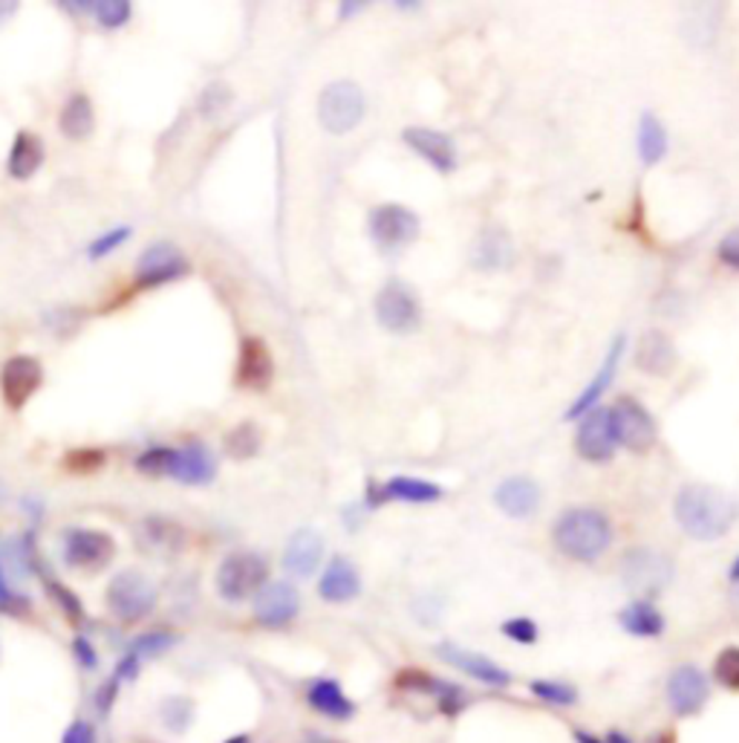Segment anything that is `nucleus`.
Here are the masks:
<instances>
[{"mask_svg":"<svg viewBox=\"0 0 739 743\" xmlns=\"http://www.w3.org/2000/svg\"><path fill=\"white\" fill-rule=\"evenodd\" d=\"M116 556V542L101 529H67L64 533V562L76 571H101Z\"/></svg>","mask_w":739,"mask_h":743,"instance_id":"9b49d317","label":"nucleus"},{"mask_svg":"<svg viewBox=\"0 0 739 743\" xmlns=\"http://www.w3.org/2000/svg\"><path fill=\"white\" fill-rule=\"evenodd\" d=\"M529 692L552 706H575L578 703V688L560 680H531Z\"/></svg>","mask_w":739,"mask_h":743,"instance_id":"c9c22d12","label":"nucleus"},{"mask_svg":"<svg viewBox=\"0 0 739 743\" xmlns=\"http://www.w3.org/2000/svg\"><path fill=\"white\" fill-rule=\"evenodd\" d=\"M223 743H251V737L249 735H231L229 741H223Z\"/></svg>","mask_w":739,"mask_h":743,"instance_id":"6e6d98bb","label":"nucleus"},{"mask_svg":"<svg viewBox=\"0 0 739 743\" xmlns=\"http://www.w3.org/2000/svg\"><path fill=\"white\" fill-rule=\"evenodd\" d=\"M711 683L697 665H679L668 677V706L676 717H693L708 706Z\"/></svg>","mask_w":739,"mask_h":743,"instance_id":"f8f14e48","label":"nucleus"},{"mask_svg":"<svg viewBox=\"0 0 739 743\" xmlns=\"http://www.w3.org/2000/svg\"><path fill=\"white\" fill-rule=\"evenodd\" d=\"M728 578H731L733 585H739V556L733 558V564H731V573H728Z\"/></svg>","mask_w":739,"mask_h":743,"instance_id":"864d4df0","label":"nucleus"},{"mask_svg":"<svg viewBox=\"0 0 739 743\" xmlns=\"http://www.w3.org/2000/svg\"><path fill=\"white\" fill-rule=\"evenodd\" d=\"M621 578L632 593L641 596H653V593L665 591L673 578V562L668 556H661L650 547L627 549L621 558Z\"/></svg>","mask_w":739,"mask_h":743,"instance_id":"423d86ee","label":"nucleus"},{"mask_svg":"<svg viewBox=\"0 0 739 743\" xmlns=\"http://www.w3.org/2000/svg\"><path fill=\"white\" fill-rule=\"evenodd\" d=\"M217 593L226 602H246L254 600L266 585H269V562L260 553H231L217 567Z\"/></svg>","mask_w":739,"mask_h":743,"instance_id":"7ed1b4c3","label":"nucleus"},{"mask_svg":"<svg viewBox=\"0 0 739 743\" xmlns=\"http://www.w3.org/2000/svg\"><path fill=\"white\" fill-rule=\"evenodd\" d=\"M341 14H352V12H361L364 9V3H341Z\"/></svg>","mask_w":739,"mask_h":743,"instance_id":"603ef678","label":"nucleus"},{"mask_svg":"<svg viewBox=\"0 0 739 743\" xmlns=\"http://www.w3.org/2000/svg\"><path fill=\"white\" fill-rule=\"evenodd\" d=\"M67 472H96L104 466V452L99 448H76L64 457Z\"/></svg>","mask_w":739,"mask_h":743,"instance_id":"79ce46f5","label":"nucleus"},{"mask_svg":"<svg viewBox=\"0 0 739 743\" xmlns=\"http://www.w3.org/2000/svg\"><path fill=\"white\" fill-rule=\"evenodd\" d=\"M191 273L186 255L171 244V240H159V244L148 246L137 264V284L144 289L162 287V284L180 281Z\"/></svg>","mask_w":739,"mask_h":743,"instance_id":"9d476101","label":"nucleus"},{"mask_svg":"<svg viewBox=\"0 0 739 743\" xmlns=\"http://www.w3.org/2000/svg\"><path fill=\"white\" fill-rule=\"evenodd\" d=\"M370 238L381 246V249H399L419 238V217L417 211L399 202H385L370 211Z\"/></svg>","mask_w":739,"mask_h":743,"instance_id":"1a4fd4ad","label":"nucleus"},{"mask_svg":"<svg viewBox=\"0 0 739 743\" xmlns=\"http://www.w3.org/2000/svg\"><path fill=\"white\" fill-rule=\"evenodd\" d=\"M713 680L726 692H739V645H728L713 660Z\"/></svg>","mask_w":739,"mask_h":743,"instance_id":"e433bc0d","label":"nucleus"},{"mask_svg":"<svg viewBox=\"0 0 739 743\" xmlns=\"http://www.w3.org/2000/svg\"><path fill=\"white\" fill-rule=\"evenodd\" d=\"M93 12L101 27L119 29L130 21V3L128 0H99L93 3Z\"/></svg>","mask_w":739,"mask_h":743,"instance_id":"ea45409f","label":"nucleus"},{"mask_svg":"<svg viewBox=\"0 0 739 743\" xmlns=\"http://www.w3.org/2000/svg\"><path fill=\"white\" fill-rule=\"evenodd\" d=\"M676 365V347L665 330H647L636 345V368L650 376L670 374Z\"/></svg>","mask_w":739,"mask_h":743,"instance_id":"a878e982","label":"nucleus"},{"mask_svg":"<svg viewBox=\"0 0 739 743\" xmlns=\"http://www.w3.org/2000/svg\"><path fill=\"white\" fill-rule=\"evenodd\" d=\"M376 318L388 333H413L422 325L417 293L402 281H388L376 296Z\"/></svg>","mask_w":739,"mask_h":743,"instance_id":"6e6552de","label":"nucleus"},{"mask_svg":"<svg viewBox=\"0 0 739 743\" xmlns=\"http://www.w3.org/2000/svg\"><path fill=\"white\" fill-rule=\"evenodd\" d=\"M72 657L79 660V665L84 672H96V668H99V654H96L93 643L84 640V636H76V640H72Z\"/></svg>","mask_w":739,"mask_h":743,"instance_id":"c03bdc74","label":"nucleus"},{"mask_svg":"<svg viewBox=\"0 0 739 743\" xmlns=\"http://www.w3.org/2000/svg\"><path fill=\"white\" fill-rule=\"evenodd\" d=\"M402 139L410 151L419 153V157L428 162V166L437 168L439 174H451L457 168V145L448 133L433 128H405Z\"/></svg>","mask_w":739,"mask_h":743,"instance_id":"a211bd4d","label":"nucleus"},{"mask_svg":"<svg viewBox=\"0 0 739 743\" xmlns=\"http://www.w3.org/2000/svg\"><path fill=\"white\" fill-rule=\"evenodd\" d=\"M58 128L72 142H84L96 128V110L93 101L87 99L84 93H76L64 101L61 116H58Z\"/></svg>","mask_w":739,"mask_h":743,"instance_id":"cd10ccee","label":"nucleus"},{"mask_svg":"<svg viewBox=\"0 0 739 743\" xmlns=\"http://www.w3.org/2000/svg\"><path fill=\"white\" fill-rule=\"evenodd\" d=\"M144 535H148V542L153 544L162 553H180L186 547V529L180 524H173L168 518H148L142 524Z\"/></svg>","mask_w":739,"mask_h":743,"instance_id":"473e14b6","label":"nucleus"},{"mask_svg":"<svg viewBox=\"0 0 739 743\" xmlns=\"http://www.w3.org/2000/svg\"><path fill=\"white\" fill-rule=\"evenodd\" d=\"M323 538L316 529H298L283 549V571L294 578H309L321 567Z\"/></svg>","mask_w":739,"mask_h":743,"instance_id":"5701e85b","label":"nucleus"},{"mask_svg":"<svg viewBox=\"0 0 739 743\" xmlns=\"http://www.w3.org/2000/svg\"><path fill=\"white\" fill-rule=\"evenodd\" d=\"M437 657L446 665L457 668V672L475 677L477 683L491 688H509L511 686V674L497 665L495 660H489L486 654H477V651H466L453 643H439L437 645Z\"/></svg>","mask_w":739,"mask_h":743,"instance_id":"ddd939ff","label":"nucleus"},{"mask_svg":"<svg viewBox=\"0 0 739 743\" xmlns=\"http://www.w3.org/2000/svg\"><path fill=\"white\" fill-rule=\"evenodd\" d=\"M14 12V3H0V18H3V14H12Z\"/></svg>","mask_w":739,"mask_h":743,"instance_id":"4d7b16f0","label":"nucleus"},{"mask_svg":"<svg viewBox=\"0 0 739 743\" xmlns=\"http://www.w3.org/2000/svg\"><path fill=\"white\" fill-rule=\"evenodd\" d=\"M500 631L506 640H511V643L517 645H535L540 636L538 622L529 620V616H511V620L502 622Z\"/></svg>","mask_w":739,"mask_h":743,"instance_id":"58836bf2","label":"nucleus"},{"mask_svg":"<svg viewBox=\"0 0 739 743\" xmlns=\"http://www.w3.org/2000/svg\"><path fill=\"white\" fill-rule=\"evenodd\" d=\"M552 542L572 562H598L612 544V524L601 509L578 506L555 521Z\"/></svg>","mask_w":739,"mask_h":743,"instance_id":"f03ea898","label":"nucleus"},{"mask_svg":"<svg viewBox=\"0 0 739 743\" xmlns=\"http://www.w3.org/2000/svg\"><path fill=\"white\" fill-rule=\"evenodd\" d=\"M173 452H177V448H171V446H153V448H148L144 455H139L137 469L144 472V475H153V477L171 475Z\"/></svg>","mask_w":739,"mask_h":743,"instance_id":"4c0bfd02","label":"nucleus"},{"mask_svg":"<svg viewBox=\"0 0 739 743\" xmlns=\"http://www.w3.org/2000/svg\"><path fill=\"white\" fill-rule=\"evenodd\" d=\"M41 166H43V142L36 137V133L21 130V133L14 137L12 151H9V174H12L14 180H29Z\"/></svg>","mask_w":739,"mask_h":743,"instance_id":"c756f323","label":"nucleus"},{"mask_svg":"<svg viewBox=\"0 0 739 743\" xmlns=\"http://www.w3.org/2000/svg\"><path fill=\"white\" fill-rule=\"evenodd\" d=\"M14 596L7 585V576H3V567H0V607H12Z\"/></svg>","mask_w":739,"mask_h":743,"instance_id":"09e8293b","label":"nucleus"},{"mask_svg":"<svg viewBox=\"0 0 739 743\" xmlns=\"http://www.w3.org/2000/svg\"><path fill=\"white\" fill-rule=\"evenodd\" d=\"M495 504L509 518H529L540 506V486L526 475L506 477L495 492Z\"/></svg>","mask_w":739,"mask_h":743,"instance_id":"393cba45","label":"nucleus"},{"mask_svg":"<svg viewBox=\"0 0 739 743\" xmlns=\"http://www.w3.org/2000/svg\"><path fill=\"white\" fill-rule=\"evenodd\" d=\"M361 593V576L356 571V564L344 556H336L327 567H323L321 578H318V596L330 605H347Z\"/></svg>","mask_w":739,"mask_h":743,"instance_id":"412c9836","label":"nucleus"},{"mask_svg":"<svg viewBox=\"0 0 739 743\" xmlns=\"http://www.w3.org/2000/svg\"><path fill=\"white\" fill-rule=\"evenodd\" d=\"M575 448H578V455L589 463L612 460L618 443L616 437H612L610 412H607V408H592L589 414H583L578 434H575Z\"/></svg>","mask_w":739,"mask_h":743,"instance_id":"2eb2a0df","label":"nucleus"},{"mask_svg":"<svg viewBox=\"0 0 739 743\" xmlns=\"http://www.w3.org/2000/svg\"><path fill=\"white\" fill-rule=\"evenodd\" d=\"M607 412H610L612 437H616L618 446L630 448V452H650L653 448L659 432H656L653 414L647 412L645 405L630 397H621Z\"/></svg>","mask_w":739,"mask_h":743,"instance_id":"0eeeda50","label":"nucleus"},{"mask_svg":"<svg viewBox=\"0 0 739 743\" xmlns=\"http://www.w3.org/2000/svg\"><path fill=\"white\" fill-rule=\"evenodd\" d=\"M194 701L191 697H182V694H171V697H166V701L159 703V721H162V726L171 732H177V735H182V732H188L191 726H194Z\"/></svg>","mask_w":739,"mask_h":743,"instance_id":"2f4dec72","label":"nucleus"},{"mask_svg":"<svg viewBox=\"0 0 739 743\" xmlns=\"http://www.w3.org/2000/svg\"><path fill=\"white\" fill-rule=\"evenodd\" d=\"M168 477H173V481H180V484L188 486L211 484L217 477L214 455H211L202 443H191V446L186 448H177V452H173L171 475Z\"/></svg>","mask_w":739,"mask_h":743,"instance_id":"b1692460","label":"nucleus"},{"mask_svg":"<svg viewBox=\"0 0 739 743\" xmlns=\"http://www.w3.org/2000/svg\"><path fill=\"white\" fill-rule=\"evenodd\" d=\"M603 743H632V741L625 735V732L612 730V732H607V735H603Z\"/></svg>","mask_w":739,"mask_h":743,"instance_id":"8fccbe9b","label":"nucleus"},{"mask_svg":"<svg viewBox=\"0 0 739 743\" xmlns=\"http://www.w3.org/2000/svg\"><path fill=\"white\" fill-rule=\"evenodd\" d=\"M110 614L116 620H122L124 625H137V622L148 620L157 607V587L151 585V578L142 576L139 571H122L116 573L113 582L108 585Z\"/></svg>","mask_w":739,"mask_h":743,"instance_id":"20e7f679","label":"nucleus"},{"mask_svg":"<svg viewBox=\"0 0 739 743\" xmlns=\"http://www.w3.org/2000/svg\"><path fill=\"white\" fill-rule=\"evenodd\" d=\"M442 498V486L431 484V481H422V477H408V475H396L390 477L388 484H370L367 486V506L376 509L381 504H390V501H402V504H433V501Z\"/></svg>","mask_w":739,"mask_h":743,"instance_id":"dca6fc26","label":"nucleus"},{"mask_svg":"<svg viewBox=\"0 0 739 743\" xmlns=\"http://www.w3.org/2000/svg\"><path fill=\"white\" fill-rule=\"evenodd\" d=\"M717 255H719V260L726 264V267L739 269V226H737V229L728 231L726 238L719 240Z\"/></svg>","mask_w":739,"mask_h":743,"instance_id":"a18cd8bd","label":"nucleus"},{"mask_svg":"<svg viewBox=\"0 0 739 743\" xmlns=\"http://www.w3.org/2000/svg\"><path fill=\"white\" fill-rule=\"evenodd\" d=\"M128 238H130V226H119V229H110V231H104L101 238H96L87 252H90V258L93 260H99V258H104V255L113 252V249H119V246H122Z\"/></svg>","mask_w":739,"mask_h":743,"instance_id":"37998d69","label":"nucleus"},{"mask_svg":"<svg viewBox=\"0 0 739 743\" xmlns=\"http://www.w3.org/2000/svg\"><path fill=\"white\" fill-rule=\"evenodd\" d=\"M298 614H301V593L289 582H269L254 596V620L263 628H287Z\"/></svg>","mask_w":739,"mask_h":743,"instance_id":"4468645a","label":"nucleus"},{"mask_svg":"<svg viewBox=\"0 0 739 743\" xmlns=\"http://www.w3.org/2000/svg\"><path fill=\"white\" fill-rule=\"evenodd\" d=\"M621 628L630 636H641V640H656V636L665 634V616H661L659 607L650 600H636L618 614Z\"/></svg>","mask_w":739,"mask_h":743,"instance_id":"bb28decb","label":"nucleus"},{"mask_svg":"<svg viewBox=\"0 0 739 743\" xmlns=\"http://www.w3.org/2000/svg\"><path fill=\"white\" fill-rule=\"evenodd\" d=\"M226 455L234 457V460H249L260 452V432L254 423H240L238 428H231L226 434Z\"/></svg>","mask_w":739,"mask_h":743,"instance_id":"72a5a7b5","label":"nucleus"},{"mask_svg":"<svg viewBox=\"0 0 739 743\" xmlns=\"http://www.w3.org/2000/svg\"><path fill=\"white\" fill-rule=\"evenodd\" d=\"M47 591H50V596H52V600H56V605L61 607V611H64L67 620L79 622L81 616H84V607H81L79 596H76V593H72V591H67V587L61 585V582L50 578V582H47Z\"/></svg>","mask_w":739,"mask_h":743,"instance_id":"a19ab883","label":"nucleus"},{"mask_svg":"<svg viewBox=\"0 0 739 743\" xmlns=\"http://www.w3.org/2000/svg\"><path fill=\"white\" fill-rule=\"evenodd\" d=\"M61 743H96L93 723L72 721L64 730V735H61Z\"/></svg>","mask_w":739,"mask_h":743,"instance_id":"de8ad7c7","label":"nucleus"},{"mask_svg":"<svg viewBox=\"0 0 739 743\" xmlns=\"http://www.w3.org/2000/svg\"><path fill=\"white\" fill-rule=\"evenodd\" d=\"M636 148H639V157L645 166H659L661 159L668 157V130L653 113H641Z\"/></svg>","mask_w":739,"mask_h":743,"instance_id":"7c9ffc66","label":"nucleus"},{"mask_svg":"<svg viewBox=\"0 0 739 743\" xmlns=\"http://www.w3.org/2000/svg\"><path fill=\"white\" fill-rule=\"evenodd\" d=\"M43 368L32 356H12L0 370V390L9 408H23L29 397L41 388Z\"/></svg>","mask_w":739,"mask_h":743,"instance_id":"f3484780","label":"nucleus"},{"mask_svg":"<svg viewBox=\"0 0 739 743\" xmlns=\"http://www.w3.org/2000/svg\"><path fill=\"white\" fill-rule=\"evenodd\" d=\"M625 347H627V339L625 336H616V341L610 345V350H607V356H603L601 368H598V374L589 379L587 388L578 394V399H575L572 405H569L567 412V419H581L583 414H589L592 408L598 405V399L607 394V388H610V383L616 379V370L618 365H621V356H625Z\"/></svg>","mask_w":739,"mask_h":743,"instance_id":"6ab92c4d","label":"nucleus"},{"mask_svg":"<svg viewBox=\"0 0 739 743\" xmlns=\"http://www.w3.org/2000/svg\"><path fill=\"white\" fill-rule=\"evenodd\" d=\"M575 741L578 743H603V737H596V735H589V732H575Z\"/></svg>","mask_w":739,"mask_h":743,"instance_id":"3c124183","label":"nucleus"},{"mask_svg":"<svg viewBox=\"0 0 739 743\" xmlns=\"http://www.w3.org/2000/svg\"><path fill=\"white\" fill-rule=\"evenodd\" d=\"M364 110L367 99L356 81H332L323 87L321 99H318V122L330 133H350L352 128L361 125Z\"/></svg>","mask_w":739,"mask_h":743,"instance_id":"39448f33","label":"nucleus"},{"mask_svg":"<svg viewBox=\"0 0 739 743\" xmlns=\"http://www.w3.org/2000/svg\"><path fill=\"white\" fill-rule=\"evenodd\" d=\"M676 521L679 527L697 538V542H717L722 535L731 529L733 524V504L728 501V495H722L713 486H685L676 495L673 504Z\"/></svg>","mask_w":739,"mask_h":743,"instance_id":"f257e3e1","label":"nucleus"},{"mask_svg":"<svg viewBox=\"0 0 739 743\" xmlns=\"http://www.w3.org/2000/svg\"><path fill=\"white\" fill-rule=\"evenodd\" d=\"M116 697H119V680L110 677L108 683H101L99 692L93 694V701H96V709H99V715H108L110 709H113Z\"/></svg>","mask_w":739,"mask_h":743,"instance_id":"49530a36","label":"nucleus"},{"mask_svg":"<svg viewBox=\"0 0 739 743\" xmlns=\"http://www.w3.org/2000/svg\"><path fill=\"white\" fill-rule=\"evenodd\" d=\"M173 645H177V634H171V631H144V634H139L130 643L128 654H133L142 663V660H153L159 654H166Z\"/></svg>","mask_w":739,"mask_h":743,"instance_id":"f704fd0d","label":"nucleus"},{"mask_svg":"<svg viewBox=\"0 0 739 743\" xmlns=\"http://www.w3.org/2000/svg\"><path fill=\"white\" fill-rule=\"evenodd\" d=\"M511 258H515V246H511V238L502 229H486L482 231V238L477 240V249L471 255V264L477 269H502L509 267Z\"/></svg>","mask_w":739,"mask_h":743,"instance_id":"c85d7f7f","label":"nucleus"},{"mask_svg":"<svg viewBox=\"0 0 739 743\" xmlns=\"http://www.w3.org/2000/svg\"><path fill=\"white\" fill-rule=\"evenodd\" d=\"M647 743H673V735H670V732H661V735H653Z\"/></svg>","mask_w":739,"mask_h":743,"instance_id":"5fc2aeb1","label":"nucleus"},{"mask_svg":"<svg viewBox=\"0 0 739 743\" xmlns=\"http://www.w3.org/2000/svg\"><path fill=\"white\" fill-rule=\"evenodd\" d=\"M274 376V361L269 347L258 336H246L240 341V361H238V383L243 388L251 390H263L269 388Z\"/></svg>","mask_w":739,"mask_h":743,"instance_id":"4be33fe9","label":"nucleus"},{"mask_svg":"<svg viewBox=\"0 0 739 743\" xmlns=\"http://www.w3.org/2000/svg\"><path fill=\"white\" fill-rule=\"evenodd\" d=\"M307 703L309 709H316L318 715L327 721L347 723L359 715V706L347 697L344 686L332 677H318L307 686Z\"/></svg>","mask_w":739,"mask_h":743,"instance_id":"aec40b11","label":"nucleus"}]
</instances>
